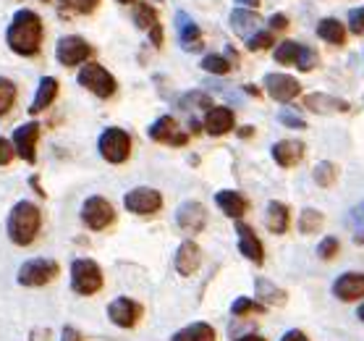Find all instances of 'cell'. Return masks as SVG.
I'll return each mask as SVG.
<instances>
[{
    "mask_svg": "<svg viewBox=\"0 0 364 341\" xmlns=\"http://www.w3.org/2000/svg\"><path fill=\"white\" fill-rule=\"evenodd\" d=\"M9 48L16 56H37L42 45V21L34 11H18L14 21H11L9 32H6Z\"/></svg>",
    "mask_w": 364,
    "mask_h": 341,
    "instance_id": "obj_1",
    "label": "cell"
},
{
    "mask_svg": "<svg viewBox=\"0 0 364 341\" xmlns=\"http://www.w3.org/2000/svg\"><path fill=\"white\" fill-rule=\"evenodd\" d=\"M40 224H42L40 208L29 200H21L11 208L6 229H9V236L14 244H18V247H29V244L37 239V234H40Z\"/></svg>",
    "mask_w": 364,
    "mask_h": 341,
    "instance_id": "obj_2",
    "label": "cell"
},
{
    "mask_svg": "<svg viewBox=\"0 0 364 341\" xmlns=\"http://www.w3.org/2000/svg\"><path fill=\"white\" fill-rule=\"evenodd\" d=\"M71 289L79 297H92L102 289V271L95 260L79 258L71 263Z\"/></svg>",
    "mask_w": 364,
    "mask_h": 341,
    "instance_id": "obj_3",
    "label": "cell"
},
{
    "mask_svg": "<svg viewBox=\"0 0 364 341\" xmlns=\"http://www.w3.org/2000/svg\"><path fill=\"white\" fill-rule=\"evenodd\" d=\"M100 155L108 160V163H126L129 155H132V137L118 129V126H110L105 132L100 134L97 140Z\"/></svg>",
    "mask_w": 364,
    "mask_h": 341,
    "instance_id": "obj_4",
    "label": "cell"
},
{
    "mask_svg": "<svg viewBox=\"0 0 364 341\" xmlns=\"http://www.w3.org/2000/svg\"><path fill=\"white\" fill-rule=\"evenodd\" d=\"M55 276H58V263H55V260L34 258V260H26L24 266L18 268L16 278L21 286H45V283H50Z\"/></svg>",
    "mask_w": 364,
    "mask_h": 341,
    "instance_id": "obj_5",
    "label": "cell"
},
{
    "mask_svg": "<svg viewBox=\"0 0 364 341\" xmlns=\"http://www.w3.org/2000/svg\"><path fill=\"white\" fill-rule=\"evenodd\" d=\"M79 84L84 90H90L97 98H110L116 92V79L108 74V68H102L100 63H84V68L79 71Z\"/></svg>",
    "mask_w": 364,
    "mask_h": 341,
    "instance_id": "obj_6",
    "label": "cell"
},
{
    "mask_svg": "<svg viewBox=\"0 0 364 341\" xmlns=\"http://www.w3.org/2000/svg\"><path fill=\"white\" fill-rule=\"evenodd\" d=\"M116 221V213H113V205H110L105 197H87L82 205V224L92 231H102L108 229L110 224Z\"/></svg>",
    "mask_w": 364,
    "mask_h": 341,
    "instance_id": "obj_7",
    "label": "cell"
},
{
    "mask_svg": "<svg viewBox=\"0 0 364 341\" xmlns=\"http://www.w3.org/2000/svg\"><path fill=\"white\" fill-rule=\"evenodd\" d=\"M55 58H58L60 66H79V63L92 58V45L79 34L60 37L58 48H55Z\"/></svg>",
    "mask_w": 364,
    "mask_h": 341,
    "instance_id": "obj_8",
    "label": "cell"
},
{
    "mask_svg": "<svg viewBox=\"0 0 364 341\" xmlns=\"http://www.w3.org/2000/svg\"><path fill=\"white\" fill-rule=\"evenodd\" d=\"M124 205L129 213H136V216H152L163 208V197L160 192L149 189V187H134L132 192H126Z\"/></svg>",
    "mask_w": 364,
    "mask_h": 341,
    "instance_id": "obj_9",
    "label": "cell"
},
{
    "mask_svg": "<svg viewBox=\"0 0 364 341\" xmlns=\"http://www.w3.org/2000/svg\"><path fill=\"white\" fill-rule=\"evenodd\" d=\"M149 137L160 145H171V147H181L189 142V134L181 132V126L173 116H160L155 124L149 126Z\"/></svg>",
    "mask_w": 364,
    "mask_h": 341,
    "instance_id": "obj_10",
    "label": "cell"
},
{
    "mask_svg": "<svg viewBox=\"0 0 364 341\" xmlns=\"http://www.w3.org/2000/svg\"><path fill=\"white\" fill-rule=\"evenodd\" d=\"M37 137H40V126L34 124V121L18 126L16 132H14V140H11L14 142V150L26 163H34V158H37Z\"/></svg>",
    "mask_w": 364,
    "mask_h": 341,
    "instance_id": "obj_11",
    "label": "cell"
},
{
    "mask_svg": "<svg viewBox=\"0 0 364 341\" xmlns=\"http://www.w3.org/2000/svg\"><path fill=\"white\" fill-rule=\"evenodd\" d=\"M265 90L275 103H289V100H294V98H299L301 87H299L296 79L289 74H267Z\"/></svg>",
    "mask_w": 364,
    "mask_h": 341,
    "instance_id": "obj_12",
    "label": "cell"
},
{
    "mask_svg": "<svg viewBox=\"0 0 364 341\" xmlns=\"http://www.w3.org/2000/svg\"><path fill=\"white\" fill-rule=\"evenodd\" d=\"M139 315H141L139 302L129 300V297H118V300H113L108 305L110 323H116L118 328H132V325H136Z\"/></svg>",
    "mask_w": 364,
    "mask_h": 341,
    "instance_id": "obj_13",
    "label": "cell"
},
{
    "mask_svg": "<svg viewBox=\"0 0 364 341\" xmlns=\"http://www.w3.org/2000/svg\"><path fill=\"white\" fill-rule=\"evenodd\" d=\"M236 239H239V252L252 263H262L265 260V250H262V241L257 239L255 229L244 221H236Z\"/></svg>",
    "mask_w": 364,
    "mask_h": 341,
    "instance_id": "obj_14",
    "label": "cell"
},
{
    "mask_svg": "<svg viewBox=\"0 0 364 341\" xmlns=\"http://www.w3.org/2000/svg\"><path fill=\"white\" fill-rule=\"evenodd\" d=\"M333 294L336 300L354 302L364 297V273H343L333 283Z\"/></svg>",
    "mask_w": 364,
    "mask_h": 341,
    "instance_id": "obj_15",
    "label": "cell"
},
{
    "mask_svg": "<svg viewBox=\"0 0 364 341\" xmlns=\"http://www.w3.org/2000/svg\"><path fill=\"white\" fill-rule=\"evenodd\" d=\"M205 132L213 134V137H223L233 129L236 124V118H233V110L231 108H223V105H218V108H207V116H205Z\"/></svg>",
    "mask_w": 364,
    "mask_h": 341,
    "instance_id": "obj_16",
    "label": "cell"
},
{
    "mask_svg": "<svg viewBox=\"0 0 364 341\" xmlns=\"http://www.w3.org/2000/svg\"><path fill=\"white\" fill-rule=\"evenodd\" d=\"M176 224L181 226L183 231H202L207 224V210L199 202H183L176 213Z\"/></svg>",
    "mask_w": 364,
    "mask_h": 341,
    "instance_id": "obj_17",
    "label": "cell"
},
{
    "mask_svg": "<svg viewBox=\"0 0 364 341\" xmlns=\"http://www.w3.org/2000/svg\"><path fill=\"white\" fill-rule=\"evenodd\" d=\"M178 42L186 53H197L202 51V29H199L194 21H191L186 14H178Z\"/></svg>",
    "mask_w": 364,
    "mask_h": 341,
    "instance_id": "obj_18",
    "label": "cell"
},
{
    "mask_svg": "<svg viewBox=\"0 0 364 341\" xmlns=\"http://www.w3.org/2000/svg\"><path fill=\"white\" fill-rule=\"evenodd\" d=\"M304 155V145L296 140H281L273 145V158L278 166L283 168H294Z\"/></svg>",
    "mask_w": 364,
    "mask_h": 341,
    "instance_id": "obj_19",
    "label": "cell"
},
{
    "mask_svg": "<svg viewBox=\"0 0 364 341\" xmlns=\"http://www.w3.org/2000/svg\"><path fill=\"white\" fill-rule=\"evenodd\" d=\"M199 268V247L194 241H183L176 250V271L181 276H191Z\"/></svg>",
    "mask_w": 364,
    "mask_h": 341,
    "instance_id": "obj_20",
    "label": "cell"
},
{
    "mask_svg": "<svg viewBox=\"0 0 364 341\" xmlns=\"http://www.w3.org/2000/svg\"><path fill=\"white\" fill-rule=\"evenodd\" d=\"M231 26H233V32L239 34V37L249 40L255 32H259V16H257V14H252L249 9H236L231 14Z\"/></svg>",
    "mask_w": 364,
    "mask_h": 341,
    "instance_id": "obj_21",
    "label": "cell"
},
{
    "mask_svg": "<svg viewBox=\"0 0 364 341\" xmlns=\"http://www.w3.org/2000/svg\"><path fill=\"white\" fill-rule=\"evenodd\" d=\"M215 202H218V208L223 210L228 218H236L239 221L244 213H247V200L241 197L239 192H231V189H223V192H218L215 194Z\"/></svg>",
    "mask_w": 364,
    "mask_h": 341,
    "instance_id": "obj_22",
    "label": "cell"
},
{
    "mask_svg": "<svg viewBox=\"0 0 364 341\" xmlns=\"http://www.w3.org/2000/svg\"><path fill=\"white\" fill-rule=\"evenodd\" d=\"M55 95H58V79H53V76L40 79V90H37V95H34V103L29 105V113H32V116L42 113L50 103L55 100Z\"/></svg>",
    "mask_w": 364,
    "mask_h": 341,
    "instance_id": "obj_23",
    "label": "cell"
},
{
    "mask_svg": "<svg viewBox=\"0 0 364 341\" xmlns=\"http://www.w3.org/2000/svg\"><path fill=\"white\" fill-rule=\"evenodd\" d=\"M289 221H291L289 208H286L283 202L273 200L270 205H267V218H265V224H267V229H270L273 234H286V229H289Z\"/></svg>",
    "mask_w": 364,
    "mask_h": 341,
    "instance_id": "obj_24",
    "label": "cell"
},
{
    "mask_svg": "<svg viewBox=\"0 0 364 341\" xmlns=\"http://www.w3.org/2000/svg\"><path fill=\"white\" fill-rule=\"evenodd\" d=\"M309 110H315V113H341V110H346L348 105L338 98H331V95H309L304 103Z\"/></svg>",
    "mask_w": 364,
    "mask_h": 341,
    "instance_id": "obj_25",
    "label": "cell"
},
{
    "mask_svg": "<svg viewBox=\"0 0 364 341\" xmlns=\"http://www.w3.org/2000/svg\"><path fill=\"white\" fill-rule=\"evenodd\" d=\"M171 341H215V328L210 323H191L178 333H173Z\"/></svg>",
    "mask_w": 364,
    "mask_h": 341,
    "instance_id": "obj_26",
    "label": "cell"
},
{
    "mask_svg": "<svg viewBox=\"0 0 364 341\" xmlns=\"http://www.w3.org/2000/svg\"><path fill=\"white\" fill-rule=\"evenodd\" d=\"M317 34H320V40L331 42V45H343L346 42V29H343L338 19H320Z\"/></svg>",
    "mask_w": 364,
    "mask_h": 341,
    "instance_id": "obj_27",
    "label": "cell"
},
{
    "mask_svg": "<svg viewBox=\"0 0 364 341\" xmlns=\"http://www.w3.org/2000/svg\"><path fill=\"white\" fill-rule=\"evenodd\" d=\"M134 24L139 26V29L158 26V14H155V9L147 6V3H136V9H134Z\"/></svg>",
    "mask_w": 364,
    "mask_h": 341,
    "instance_id": "obj_28",
    "label": "cell"
},
{
    "mask_svg": "<svg viewBox=\"0 0 364 341\" xmlns=\"http://www.w3.org/2000/svg\"><path fill=\"white\" fill-rule=\"evenodd\" d=\"M312 179H315L320 187H333L336 179H338V166H336V163H328V160H325V163H317Z\"/></svg>",
    "mask_w": 364,
    "mask_h": 341,
    "instance_id": "obj_29",
    "label": "cell"
},
{
    "mask_svg": "<svg viewBox=\"0 0 364 341\" xmlns=\"http://www.w3.org/2000/svg\"><path fill=\"white\" fill-rule=\"evenodd\" d=\"M299 51H301V45H299V42L286 40V42H281V45L275 48V61H278L281 66H289V63H296Z\"/></svg>",
    "mask_w": 364,
    "mask_h": 341,
    "instance_id": "obj_30",
    "label": "cell"
},
{
    "mask_svg": "<svg viewBox=\"0 0 364 341\" xmlns=\"http://www.w3.org/2000/svg\"><path fill=\"white\" fill-rule=\"evenodd\" d=\"M14 100H16V84L6 79V76H0V116L9 113Z\"/></svg>",
    "mask_w": 364,
    "mask_h": 341,
    "instance_id": "obj_31",
    "label": "cell"
},
{
    "mask_svg": "<svg viewBox=\"0 0 364 341\" xmlns=\"http://www.w3.org/2000/svg\"><path fill=\"white\" fill-rule=\"evenodd\" d=\"M60 14H92L97 9V0H58Z\"/></svg>",
    "mask_w": 364,
    "mask_h": 341,
    "instance_id": "obj_32",
    "label": "cell"
},
{
    "mask_svg": "<svg viewBox=\"0 0 364 341\" xmlns=\"http://www.w3.org/2000/svg\"><path fill=\"white\" fill-rule=\"evenodd\" d=\"M348 226H351V234H354L356 244H364V202H359V205L348 213Z\"/></svg>",
    "mask_w": 364,
    "mask_h": 341,
    "instance_id": "obj_33",
    "label": "cell"
},
{
    "mask_svg": "<svg viewBox=\"0 0 364 341\" xmlns=\"http://www.w3.org/2000/svg\"><path fill=\"white\" fill-rule=\"evenodd\" d=\"M323 226V216L317 213L315 208H304L301 210V216H299V229L304 234H312V231H317Z\"/></svg>",
    "mask_w": 364,
    "mask_h": 341,
    "instance_id": "obj_34",
    "label": "cell"
},
{
    "mask_svg": "<svg viewBox=\"0 0 364 341\" xmlns=\"http://www.w3.org/2000/svg\"><path fill=\"white\" fill-rule=\"evenodd\" d=\"M202 68L210 71V74H228V71H231V63H228L225 56L210 53V56H205V61H202Z\"/></svg>",
    "mask_w": 364,
    "mask_h": 341,
    "instance_id": "obj_35",
    "label": "cell"
},
{
    "mask_svg": "<svg viewBox=\"0 0 364 341\" xmlns=\"http://www.w3.org/2000/svg\"><path fill=\"white\" fill-rule=\"evenodd\" d=\"M257 297H262L265 302H273V305H281L286 297H283V291H278L270 281H265V278H259L257 281Z\"/></svg>",
    "mask_w": 364,
    "mask_h": 341,
    "instance_id": "obj_36",
    "label": "cell"
},
{
    "mask_svg": "<svg viewBox=\"0 0 364 341\" xmlns=\"http://www.w3.org/2000/svg\"><path fill=\"white\" fill-rule=\"evenodd\" d=\"M262 310H265L262 302H255V300H249V297H239V300L231 305L233 315H252V313H262Z\"/></svg>",
    "mask_w": 364,
    "mask_h": 341,
    "instance_id": "obj_37",
    "label": "cell"
},
{
    "mask_svg": "<svg viewBox=\"0 0 364 341\" xmlns=\"http://www.w3.org/2000/svg\"><path fill=\"white\" fill-rule=\"evenodd\" d=\"M273 45V32H255L252 37L247 40V48L249 51H265V48H270Z\"/></svg>",
    "mask_w": 364,
    "mask_h": 341,
    "instance_id": "obj_38",
    "label": "cell"
},
{
    "mask_svg": "<svg viewBox=\"0 0 364 341\" xmlns=\"http://www.w3.org/2000/svg\"><path fill=\"white\" fill-rule=\"evenodd\" d=\"M296 66L301 68V71H312V68L317 66V53L312 51V48H304V45H301L299 58H296Z\"/></svg>",
    "mask_w": 364,
    "mask_h": 341,
    "instance_id": "obj_39",
    "label": "cell"
},
{
    "mask_svg": "<svg viewBox=\"0 0 364 341\" xmlns=\"http://www.w3.org/2000/svg\"><path fill=\"white\" fill-rule=\"evenodd\" d=\"M317 255L323 260H331L338 255V239L336 236H328V239L320 241V247H317Z\"/></svg>",
    "mask_w": 364,
    "mask_h": 341,
    "instance_id": "obj_40",
    "label": "cell"
},
{
    "mask_svg": "<svg viewBox=\"0 0 364 341\" xmlns=\"http://www.w3.org/2000/svg\"><path fill=\"white\" fill-rule=\"evenodd\" d=\"M348 29L354 34H364V6L348 11Z\"/></svg>",
    "mask_w": 364,
    "mask_h": 341,
    "instance_id": "obj_41",
    "label": "cell"
},
{
    "mask_svg": "<svg viewBox=\"0 0 364 341\" xmlns=\"http://www.w3.org/2000/svg\"><path fill=\"white\" fill-rule=\"evenodd\" d=\"M11 158H14V142L0 137V166H9Z\"/></svg>",
    "mask_w": 364,
    "mask_h": 341,
    "instance_id": "obj_42",
    "label": "cell"
},
{
    "mask_svg": "<svg viewBox=\"0 0 364 341\" xmlns=\"http://www.w3.org/2000/svg\"><path fill=\"white\" fill-rule=\"evenodd\" d=\"M63 341H82V333L76 331V328H71V325H66L63 328Z\"/></svg>",
    "mask_w": 364,
    "mask_h": 341,
    "instance_id": "obj_43",
    "label": "cell"
},
{
    "mask_svg": "<svg viewBox=\"0 0 364 341\" xmlns=\"http://www.w3.org/2000/svg\"><path fill=\"white\" fill-rule=\"evenodd\" d=\"M270 26H273V29H286V26H289V21H286V16H283V14H275V16L270 19Z\"/></svg>",
    "mask_w": 364,
    "mask_h": 341,
    "instance_id": "obj_44",
    "label": "cell"
},
{
    "mask_svg": "<svg viewBox=\"0 0 364 341\" xmlns=\"http://www.w3.org/2000/svg\"><path fill=\"white\" fill-rule=\"evenodd\" d=\"M283 121H286V126H294V129H301L304 126V121L296 116H289V113H283Z\"/></svg>",
    "mask_w": 364,
    "mask_h": 341,
    "instance_id": "obj_45",
    "label": "cell"
},
{
    "mask_svg": "<svg viewBox=\"0 0 364 341\" xmlns=\"http://www.w3.org/2000/svg\"><path fill=\"white\" fill-rule=\"evenodd\" d=\"M281 341H309V339H306V336L301 331H289Z\"/></svg>",
    "mask_w": 364,
    "mask_h": 341,
    "instance_id": "obj_46",
    "label": "cell"
},
{
    "mask_svg": "<svg viewBox=\"0 0 364 341\" xmlns=\"http://www.w3.org/2000/svg\"><path fill=\"white\" fill-rule=\"evenodd\" d=\"M236 3H239L241 9H249V11L257 9V6H259V0H236Z\"/></svg>",
    "mask_w": 364,
    "mask_h": 341,
    "instance_id": "obj_47",
    "label": "cell"
},
{
    "mask_svg": "<svg viewBox=\"0 0 364 341\" xmlns=\"http://www.w3.org/2000/svg\"><path fill=\"white\" fill-rule=\"evenodd\" d=\"M239 341H265L262 336H257V333H249V336H244V339H239Z\"/></svg>",
    "mask_w": 364,
    "mask_h": 341,
    "instance_id": "obj_48",
    "label": "cell"
},
{
    "mask_svg": "<svg viewBox=\"0 0 364 341\" xmlns=\"http://www.w3.org/2000/svg\"><path fill=\"white\" fill-rule=\"evenodd\" d=\"M359 320H364V305L359 308Z\"/></svg>",
    "mask_w": 364,
    "mask_h": 341,
    "instance_id": "obj_49",
    "label": "cell"
},
{
    "mask_svg": "<svg viewBox=\"0 0 364 341\" xmlns=\"http://www.w3.org/2000/svg\"><path fill=\"white\" fill-rule=\"evenodd\" d=\"M118 3H134V0H118Z\"/></svg>",
    "mask_w": 364,
    "mask_h": 341,
    "instance_id": "obj_50",
    "label": "cell"
},
{
    "mask_svg": "<svg viewBox=\"0 0 364 341\" xmlns=\"http://www.w3.org/2000/svg\"><path fill=\"white\" fill-rule=\"evenodd\" d=\"M42 3H50V0H42Z\"/></svg>",
    "mask_w": 364,
    "mask_h": 341,
    "instance_id": "obj_51",
    "label": "cell"
}]
</instances>
